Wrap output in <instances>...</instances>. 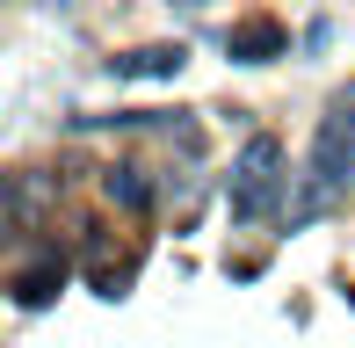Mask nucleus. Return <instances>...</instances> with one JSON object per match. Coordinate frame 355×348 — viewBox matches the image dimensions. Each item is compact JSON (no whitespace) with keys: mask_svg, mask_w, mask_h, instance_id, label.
I'll use <instances>...</instances> for the list:
<instances>
[{"mask_svg":"<svg viewBox=\"0 0 355 348\" xmlns=\"http://www.w3.org/2000/svg\"><path fill=\"white\" fill-rule=\"evenodd\" d=\"M348 189H355V87L334 94L319 131H312V167H304V196H297V211H290V225L319 218L334 196H348Z\"/></svg>","mask_w":355,"mask_h":348,"instance_id":"f257e3e1","label":"nucleus"},{"mask_svg":"<svg viewBox=\"0 0 355 348\" xmlns=\"http://www.w3.org/2000/svg\"><path fill=\"white\" fill-rule=\"evenodd\" d=\"M290 51V29L276 22V15H239L232 29H225V58L232 66H268V58Z\"/></svg>","mask_w":355,"mask_h":348,"instance_id":"7ed1b4c3","label":"nucleus"},{"mask_svg":"<svg viewBox=\"0 0 355 348\" xmlns=\"http://www.w3.org/2000/svg\"><path fill=\"white\" fill-rule=\"evenodd\" d=\"M283 196V146L268 131H254L232 160V225H261Z\"/></svg>","mask_w":355,"mask_h":348,"instance_id":"f03ea898","label":"nucleus"},{"mask_svg":"<svg viewBox=\"0 0 355 348\" xmlns=\"http://www.w3.org/2000/svg\"><path fill=\"white\" fill-rule=\"evenodd\" d=\"M174 8H211V0H174Z\"/></svg>","mask_w":355,"mask_h":348,"instance_id":"0eeeda50","label":"nucleus"},{"mask_svg":"<svg viewBox=\"0 0 355 348\" xmlns=\"http://www.w3.org/2000/svg\"><path fill=\"white\" fill-rule=\"evenodd\" d=\"M102 196L116 203V211H153V182H145V167H131V160H116V167H102Z\"/></svg>","mask_w":355,"mask_h":348,"instance_id":"39448f33","label":"nucleus"},{"mask_svg":"<svg viewBox=\"0 0 355 348\" xmlns=\"http://www.w3.org/2000/svg\"><path fill=\"white\" fill-rule=\"evenodd\" d=\"M182 66H189L182 44H138V51H116V58H109L116 80H174Z\"/></svg>","mask_w":355,"mask_h":348,"instance_id":"20e7f679","label":"nucleus"},{"mask_svg":"<svg viewBox=\"0 0 355 348\" xmlns=\"http://www.w3.org/2000/svg\"><path fill=\"white\" fill-rule=\"evenodd\" d=\"M58 283H66V268H58V261H37V268H22V276H15V305H22V312L51 305V297H58Z\"/></svg>","mask_w":355,"mask_h":348,"instance_id":"423d86ee","label":"nucleus"}]
</instances>
